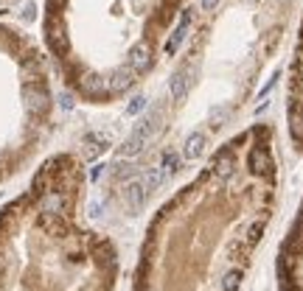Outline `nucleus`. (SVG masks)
Instances as JSON below:
<instances>
[{"label": "nucleus", "instance_id": "f257e3e1", "mask_svg": "<svg viewBox=\"0 0 303 291\" xmlns=\"http://www.w3.org/2000/svg\"><path fill=\"white\" fill-rule=\"evenodd\" d=\"M194 23V9H185L183 17H180V26L172 31V37H169V42H166V53L169 56H174V53L180 51V45L185 42V37H188V28H191Z\"/></svg>", "mask_w": 303, "mask_h": 291}, {"label": "nucleus", "instance_id": "f03ea898", "mask_svg": "<svg viewBox=\"0 0 303 291\" xmlns=\"http://www.w3.org/2000/svg\"><path fill=\"white\" fill-rule=\"evenodd\" d=\"M23 98H26V110L31 112V115H42V112L48 110V104H51L48 92L37 84H28L26 90H23Z\"/></svg>", "mask_w": 303, "mask_h": 291}, {"label": "nucleus", "instance_id": "7ed1b4c3", "mask_svg": "<svg viewBox=\"0 0 303 291\" xmlns=\"http://www.w3.org/2000/svg\"><path fill=\"white\" fill-rule=\"evenodd\" d=\"M124 202H126V210H129L132 216H138L140 210H143V202H146V185L143 182H129L124 190Z\"/></svg>", "mask_w": 303, "mask_h": 291}, {"label": "nucleus", "instance_id": "20e7f679", "mask_svg": "<svg viewBox=\"0 0 303 291\" xmlns=\"http://www.w3.org/2000/svg\"><path fill=\"white\" fill-rule=\"evenodd\" d=\"M132 81H135V70H132V67H118V70L110 76V81H107V90L124 92L126 87H132Z\"/></svg>", "mask_w": 303, "mask_h": 291}, {"label": "nucleus", "instance_id": "39448f33", "mask_svg": "<svg viewBox=\"0 0 303 291\" xmlns=\"http://www.w3.org/2000/svg\"><path fill=\"white\" fill-rule=\"evenodd\" d=\"M149 59H152V53H149V45H143V42H140V45H135L129 51V67L135 73H143L146 67H149Z\"/></svg>", "mask_w": 303, "mask_h": 291}, {"label": "nucleus", "instance_id": "423d86ee", "mask_svg": "<svg viewBox=\"0 0 303 291\" xmlns=\"http://www.w3.org/2000/svg\"><path fill=\"white\" fill-rule=\"evenodd\" d=\"M169 90H172V98H174V101H183L185 92H188V67H180V70L174 73Z\"/></svg>", "mask_w": 303, "mask_h": 291}, {"label": "nucleus", "instance_id": "0eeeda50", "mask_svg": "<svg viewBox=\"0 0 303 291\" xmlns=\"http://www.w3.org/2000/svg\"><path fill=\"white\" fill-rule=\"evenodd\" d=\"M233 168H236V157H233V151H222V154H216V160H213V171H216L222 179L233 176Z\"/></svg>", "mask_w": 303, "mask_h": 291}, {"label": "nucleus", "instance_id": "6e6552de", "mask_svg": "<svg viewBox=\"0 0 303 291\" xmlns=\"http://www.w3.org/2000/svg\"><path fill=\"white\" fill-rule=\"evenodd\" d=\"M205 151V135L202 132H194L188 140H185V149H183V157H188V160H197L199 154Z\"/></svg>", "mask_w": 303, "mask_h": 291}, {"label": "nucleus", "instance_id": "1a4fd4ad", "mask_svg": "<svg viewBox=\"0 0 303 291\" xmlns=\"http://www.w3.org/2000/svg\"><path fill=\"white\" fill-rule=\"evenodd\" d=\"M146 140H149L146 135H138V132H132V135L126 137V143H124V149H121V154H124V157H135V154H140V151H143V146H146Z\"/></svg>", "mask_w": 303, "mask_h": 291}, {"label": "nucleus", "instance_id": "9d476101", "mask_svg": "<svg viewBox=\"0 0 303 291\" xmlns=\"http://www.w3.org/2000/svg\"><path fill=\"white\" fill-rule=\"evenodd\" d=\"M48 39H51V45H53V51H67V37H65V31L62 28H51L48 26Z\"/></svg>", "mask_w": 303, "mask_h": 291}, {"label": "nucleus", "instance_id": "9b49d317", "mask_svg": "<svg viewBox=\"0 0 303 291\" xmlns=\"http://www.w3.org/2000/svg\"><path fill=\"white\" fill-rule=\"evenodd\" d=\"M42 210H45V213H59L62 210V196L59 193H45L42 196Z\"/></svg>", "mask_w": 303, "mask_h": 291}, {"label": "nucleus", "instance_id": "f8f14e48", "mask_svg": "<svg viewBox=\"0 0 303 291\" xmlns=\"http://www.w3.org/2000/svg\"><path fill=\"white\" fill-rule=\"evenodd\" d=\"M160 168H163V174H174V171L180 168V154H177V151H166V154H163V165H160Z\"/></svg>", "mask_w": 303, "mask_h": 291}, {"label": "nucleus", "instance_id": "ddd939ff", "mask_svg": "<svg viewBox=\"0 0 303 291\" xmlns=\"http://www.w3.org/2000/svg\"><path fill=\"white\" fill-rule=\"evenodd\" d=\"M160 182H163V168H152L149 174H146V179H143L146 193H149V190H158V188H160Z\"/></svg>", "mask_w": 303, "mask_h": 291}, {"label": "nucleus", "instance_id": "4468645a", "mask_svg": "<svg viewBox=\"0 0 303 291\" xmlns=\"http://www.w3.org/2000/svg\"><path fill=\"white\" fill-rule=\"evenodd\" d=\"M239 277H242V272L239 269H233V272H228L224 274V291H236V285H239Z\"/></svg>", "mask_w": 303, "mask_h": 291}, {"label": "nucleus", "instance_id": "2eb2a0df", "mask_svg": "<svg viewBox=\"0 0 303 291\" xmlns=\"http://www.w3.org/2000/svg\"><path fill=\"white\" fill-rule=\"evenodd\" d=\"M143 107H146V98L143 95H135L129 101V107H126V115H138V112H143Z\"/></svg>", "mask_w": 303, "mask_h": 291}, {"label": "nucleus", "instance_id": "dca6fc26", "mask_svg": "<svg viewBox=\"0 0 303 291\" xmlns=\"http://www.w3.org/2000/svg\"><path fill=\"white\" fill-rule=\"evenodd\" d=\"M85 87L90 92H99V90H104V87H107V81H104V78H99V76H87L85 78Z\"/></svg>", "mask_w": 303, "mask_h": 291}, {"label": "nucleus", "instance_id": "f3484780", "mask_svg": "<svg viewBox=\"0 0 303 291\" xmlns=\"http://www.w3.org/2000/svg\"><path fill=\"white\" fill-rule=\"evenodd\" d=\"M59 101H62V110H73V104H76V101H73V95H70V92H62V98H59Z\"/></svg>", "mask_w": 303, "mask_h": 291}, {"label": "nucleus", "instance_id": "a211bd4d", "mask_svg": "<svg viewBox=\"0 0 303 291\" xmlns=\"http://www.w3.org/2000/svg\"><path fill=\"white\" fill-rule=\"evenodd\" d=\"M34 12H37V9H34V3H28V6L23 9V20H26V23H31V20L37 17V14H34Z\"/></svg>", "mask_w": 303, "mask_h": 291}, {"label": "nucleus", "instance_id": "6ab92c4d", "mask_svg": "<svg viewBox=\"0 0 303 291\" xmlns=\"http://www.w3.org/2000/svg\"><path fill=\"white\" fill-rule=\"evenodd\" d=\"M199 6H202L205 12H216V6H219V0H199Z\"/></svg>", "mask_w": 303, "mask_h": 291}, {"label": "nucleus", "instance_id": "aec40b11", "mask_svg": "<svg viewBox=\"0 0 303 291\" xmlns=\"http://www.w3.org/2000/svg\"><path fill=\"white\" fill-rule=\"evenodd\" d=\"M101 171H104V165H96V168L90 171V179H99V176H101Z\"/></svg>", "mask_w": 303, "mask_h": 291}, {"label": "nucleus", "instance_id": "412c9836", "mask_svg": "<svg viewBox=\"0 0 303 291\" xmlns=\"http://www.w3.org/2000/svg\"><path fill=\"white\" fill-rule=\"evenodd\" d=\"M90 213H93V216H101V205H96V202H93V205H90Z\"/></svg>", "mask_w": 303, "mask_h": 291}, {"label": "nucleus", "instance_id": "4be33fe9", "mask_svg": "<svg viewBox=\"0 0 303 291\" xmlns=\"http://www.w3.org/2000/svg\"><path fill=\"white\" fill-rule=\"evenodd\" d=\"M0 162H3V154H0Z\"/></svg>", "mask_w": 303, "mask_h": 291}, {"label": "nucleus", "instance_id": "5701e85b", "mask_svg": "<svg viewBox=\"0 0 303 291\" xmlns=\"http://www.w3.org/2000/svg\"><path fill=\"white\" fill-rule=\"evenodd\" d=\"M149 291H155V288H149Z\"/></svg>", "mask_w": 303, "mask_h": 291}, {"label": "nucleus", "instance_id": "b1692460", "mask_svg": "<svg viewBox=\"0 0 303 291\" xmlns=\"http://www.w3.org/2000/svg\"><path fill=\"white\" fill-rule=\"evenodd\" d=\"M300 213H303V210H300Z\"/></svg>", "mask_w": 303, "mask_h": 291}]
</instances>
